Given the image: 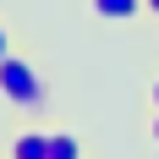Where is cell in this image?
Here are the masks:
<instances>
[{
  "label": "cell",
  "mask_w": 159,
  "mask_h": 159,
  "mask_svg": "<svg viewBox=\"0 0 159 159\" xmlns=\"http://www.w3.org/2000/svg\"><path fill=\"white\" fill-rule=\"evenodd\" d=\"M0 99H6V104H11V110H44L49 104V82L39 77V66L28 61V55H0Z\"/></svg>",
  "instance_id": "1"
},
{
  "label": "cell",
  "mask_w": 159,
  "mask_h": 159,
  "mask_svg": "<svg viewBox=\"0 0 159 159\" xmlns=\"http://www.w3.org/2000/svg\"><path fill=\"white\" fill-rule=\"evenodd\" d=\"M11 154L16 159H49V132H16V137H11Z\"/></svg>",
  "instance_id": "2"
},
{
  "label": "cell",
  "mask_w": 159,
  "mask_h": 159,
  "mask_svg": "<svg viewBox=\"0 0 159 159\" xmlns=\"http://www.w3.org/2000/svg\"><path fill=\"white\" fill-rule=\"evenodd\" d=\"M93 6V16H104V22H126V16L143 11V0H88Z\"/></svg>",
  "instance_id": "3"
},
{
  "label": "cell",
  "mask_w": 159,
  "mask_h": 159,
  "mask_svg": "<svg viewBox=\"0 0 159 159\" xmlns=\"http://www.w3.org/2000/svg\"><path fill=\"white\" fill-rule=\"evenodd\" d=\"M82 143L71 137V132H49V159H77Z\"/></svg>",
  "instance_id": "4"
},
{
  "label": "cell",
  "mask_w": 159,
  "mask_h": 159,
  "mask_svg": "<svg viewBox=\"0 0 159 159\" xmlns=\"http://www.w3.org/2000/svg\"><path fill=\"white\" fill-rule=\"evenodd\" d=\"M0 55H11V33H6V22H0Z\"/></svg>",
  "instance_id": "5"
},
{
  "label": "cell",
  "mask_w": 159,
  "mask_h": 159,
  "mask_svg": "<svg viewBox=\"0 0 159 159\" xmlns=\"http://www.w3.org/2000/svg\"><path fill=\"white\" fill-rule=\"evenodd\" d=\"M154 143H159V110H154Z\"/></svg>",
  "instance_id": "6"
},
{
  "label": "cell",
  "mask_w": 159,
  "mask_h": 159,
  "mask_svg": "<svg viewBox=\"0 0 159 159\" xmlns=\"http://www.w3.org/2000/svg\"><path fill=\"white\" fill-rule=\"evenodd\" d=\"M143 6H148V11H159V0H143Z\"/></svg>",
  "instance_id": "7"
},
{
  "label": "cell",
  "mask_w": 159,
  "mask_h": 159,
  "mask_svg": "<svg viewBox=\"0 0 159 159\" xmlns=\"http://www.w3.org/2000/svg\"><path fill=\"white\" fill-rule=\"evenodd\" d=\"M154 110H159V82H154Z\"/></svg>",
  "instance_id": "8"
}]
</instances>
